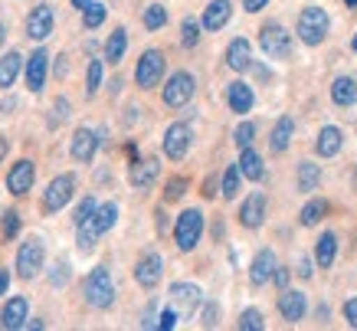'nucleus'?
Wrapping results in <instances>:
<instances>
[{
	"mask_svg": "<svg viewBox=\"0 0 357 331\" xmlns=\"http://www.w3.org/2000/svg\"><path fill=\"white\" fill-rule=\"evenodd\" d=\"M86 302L92 309H109L115 302V286H112L109 266H96L86 279Z\"/></svg>",
	"mask_w": 357,
	"mask_h": 331,
	"instance_id": "nucleus-1",
	"label": "nucleus"
},
{
	"mask_svg": "<svg viewBox=\"0 0 357 331\" xmlns=\"http://www.w3.org/2000/svg\"><path fill=\"white\" fill-rule=\"evenodd\" d=\"M328 27H331V20H328V13L321 10V7H305L302 17H298V40H302L305 46L325 43Z\"/></svg>",
	"mask_w": 357,
	"mask_h": 331,
	"instance_id": "nucleus-2",
	"label": "nucleus"
},
{
	"mask_svg": "<svg viewBox=\"0 0 357 331\" xmlns=\"http://www.w3.org/2000/svg\"><path fill=\"white\" fill-rule=\"evenodd\" d=\"M200 236H204V214H200V210H184V214L177 216V226H174L177 246H181L184 253H190V249H197Z\"/></svg>",
	"mask_w": 357,
	"mask_h": 331,
	"instance_id": "nucleus-3",
	"label": "nucleus"
},
{
	"mask_svg": "<svg viewBox=\"0 0 357 331\" xmlns=\"http://www.w3.org/2000/svg\"><path fill=\"white\" fill-rule=\"evenodd\" d=\"M259 46H262V53L272 56V59H289V56H292V36L285 33L282 23H266V27H262Z\"/></svg>",
	"mask_w": 357,
	"mask_h": 331,
	"instance_id": "nucleus-4",
	"label": "nucleus"
},
{
	"mask_svg": "<svg viewBox=\"0 0 357 331\" xmlns=\"http://www.w3.org/2000/svg\"><path fill=\"white\" fill-rule=\"evenodd\" d=\"M73 191H76V177H73V174H59V177H53L50 187H46V193H43V210L46 214H59L66 203L73 200Z\"/></svg>",
	"mask_w": 357,
	"mask_h": 331,
	"instance_id": "nucleus-5",
	"label": "nucleus"
},
{
	"mask_svg": "<svg viewBox=\"0 0 357 331\" xmlns=\"http://www.w3.org/2000/svg\"><path fill=\"white\" fill-rule=\"evenodd\" d=\"M194 98V75L190 73H174L164 86V105L167 108H184Z\"/></svg>",
	"mask_w": 357,
	"mask_h": 331,
	"instance_id": "nucleus-6",
	"label": "nucleus"
},
{
	"mask_svg": "<svg viewBox=\"0 0 357 331\" xmlns=\"http://www.w3.org/2000/svg\"><path fill=\"white\" fill-rule=\"evenodd\" d=\"M164 75V56L161 50H148V53L138 59V69H135V79H138L141 89H154Z\"/></svg>",
	"mask_w": 357,
	"mask_h": 331,
	"instance_id": "nucleus-7",
	"label": "nucleus"
},
{
	"mask_svg": "<svg viewBox=\"0 0 357 331\" xmlns=\"http://www.w3.org/2000/svg\"><path fill=\"white\" fill-rule=\"evenodd\" d=\"M43 243L40 240H26V243L20 246V253H17V272H20L23 279H33L40 269H43Z\"/></svg>",
	"mask_w": 357,
	"mask_h": 331,
	"instance_id": "nucleus-8",
	"label": "nucleus"
},
{
	"mask_svg": "<svg viewBox=\"0 0 357 331\" xmlns=\"http://www.w3.org/2000/svg\"><path fill=\"white\" fill-rule=\"evenodd\" d=\"M33 181H36V164L33 161H17L10 168V174H7V191L13 193V197H23V193L33 187Z\"/></svg>",
	"mask_w": 357,
	"mask_h": 331,
	"instance_id": "nucleus-9",
	"label": "nucleus"
},
{
	"mask_svg": "<svg viewBox=\"0 0 357 331\" xmlns=\"http://www.w3.org/2000/svg\"><path fill=\"white\" fill-rule=\"evenodd\" d=\"M190 148V128H187L184 122H174L171 128L164 131V154L171 161H181Z\"/></svg>",
	"mask_w": 357,
	"mask_h": 331,
	"instance_id": "nucleus-10",
	"label": "nucleus"
},
{
	"mask_svg": "<svg viewBox=\"0 0 357 331\" xmlns=\"http://www.w3.org/2000/svg\"><path fill=\"white\" fill-rule=\"evenodd\" d=\"M53 7L50 3H40V7H33L30 17H26V36L30 40H46L50 33H53Z\"/></svg>",
	"mask_w": 357,
	"mask_h": 331,
	"instance_id": "nucleus-11",
	"label": "nucleus"
},
{
	"mask_svg": "<svg viewBox=\"0 0 357 331\" xmlns=\"http://www.w3.org/2000/svg\"><path fill=\"white\" fill-rule=\"evenodd\" d=\"M164 276V259L158 253H148V256H141V263L135 266V279H138L141 288H154L161 282Z\"/></svg>",
	"mask_w": 357,
	"mask_h": 331,
	"instance_id": "nucleus-12",
	"label": "nucleus"
},
{
	"mask_svg": "<svg viewBox=\"0 0 357 331\" xmlns=\"http://www.w3.org/2000/svg\"><path fill=\"white\" fill-rule=\"evenodd\" d=\"M305 309H308V302H305V292H295V288H282L279 295V311L285 321H302L305 318Z\"/></svg>",
	"mask_w": 357,
	"mask_h": 331,
	"instance_id": "nucleus-13",
	"label": "nucleus"
},
{
	"mask_svg": "<svg viewBox=\"0 0 357 331\" xmlns=\"http://www.w3.org/2000/svg\"><path fill=\"white\" fill-rule=\"evenodd\" d=\"M171 302L181 315H190V311L200 305V288L190 286V282H174L171 286Z\"/></svg>",
	"mask_w": 357,
	"mask_h": 331,
	"instance_id": "nucleus-14",
	"label": "nucleus"
},
{
	"mask_svg": "<svg viewBox=\"0 0 357 331\" xmlns=\"http://www.w3.org/2000/svg\"><path fill=\"white\" fill-rule=\"evenodd\" d=\"M262 220H266V197L262 193H249L246 203L239 207V223L246 230H256V226H262Z\"/></svg>",
	"mask_w": 357,
	"mask_h": 331,
	"instance_id": "nucleus-15",
	"label": "nucleus"
},
{
	"mask_svg": "<svg viewBox=\"0 0 357 331\" xmlns=\"http://www.w3.org/2000/svg\"><path fill=\"white\" fill-rule=\"evenodd\" d=\"M46 69H50V56H46L43 50H36V53L30 56V63H26V86H30V92H43Z\"/></svg>",
	"mask_w": 357,
	"mask_h": 331,
	"instance_id": "nucleus-16",
	"label": "nucleus"
},
{
	"mask_svg": "<svg viewBox=\"0 0 357 331\" xmlns=\"http://www.w3.org/2000/svg\"><path fill=\"white\" fill-rule=\"evenodd\" d=\"M272 276H275V256H272V249H259L256 259H252V269H249V282L266 286Z\"/></svg>",
	"mask_w": 357,
	"mask_h": 331,
	"instance_id": "nucleus-17",
	"label": "nucleus"
},
{
	"mask_svg": "<svg viewBox=\"0 0 357 331\" xmlns=\"http://www.w3.org/2000/svg\"><path fill=\"white\" fill-rule=\"evenodd\" d=\"M98 148V135L96 131H89V128H79L76 135H73V158L79 161V164H89L92 161V154H96Z\"/></svg>",
	"mask_w": 357,
	"mask_h": 331,
	"instance_id": "nucleus-18",
	"label": "nucleus"
},
{
	"mask_svg": "<svg viewBox=\"0 0 357 331\" xmlns=\"http://www.w3.org/2000/svg\"><path fill=\"white\" fill-rule=\"evenodd\" d=\"M158 174H161V164H158V158L138 161V164L131 168V187H138V191H148V187L158 181Z\"/></svg>",
	"mask_w": 357,
	"mask_h": 331,
	"instance_id": "nucleus-19",
	"label": "nucleus"
},
{
	"mask_svg": "<svg viewBox=\"0 0 357 331\" xmlns=\"http://www.w3.org/2000/svg\"><path fill=\"white\" fill-rule=\"evenodd\" d=\"M26 309H30L26 299H23V295H13V299L3 305L0 325H3V328H23V325H26Z\"/></svg>",
	"mask_w": 357,
	"mask_h": 331,
	"instance_id": "nucleus-20",
	"label": "nucleus"
},
{
	"mask_svg": "<svg viewBox=\"0 0 357 331\" xmlns=\"http://www.w3.org/2000/svg\"><path fill=\"white\" fill-rule=\"evenodd\" d=\"M249 63H252V46H249V40H233V43L227 46V66L229 69H236V73H243V69H249Z\"/></svg>",
	"mask_w": 357,
	"mask_h": 331,
	"instance_id": "nucleus-21",
	"label": "nucleus"
},
{
	"mask_svg": "<svg viewBox=\"0 0 357 331\" xmlns=\"http://www.w3.org/2000/svg\"><path fill=\"white\" fill-rule=\"evenodd\" d=\"M229 17H233V3L229 0H213L204 13V27L206 30H223L229 23Z\"/></svg>",
	"mask_w": 357,
	"mask_h": 331,
	"instance_id": "nucleus-22",
	"label": "nucleus"
},
{
	"mask_svg": "<svg viewBox=\"0 0 357 331\" xmlns=\"http://www.w3.org/2000/svg\"><path fill=\"white\" fill-rule=\"evenodd\" d=\"M229 108L236 112V115H246L249 108H252V102H256V96H252V89L246 86V82H229Z\"/></svg>",
	"mask_w": 357,
	"mask_h": 331,
	"instance_id": "nucleus-23",
	"label": "nucleus"
},
{
	"mask_svg": "<svg viewBox=\"0 0 357 331\" xmlns=\"http://www.w3.org/2000/svg\"><path fill=\"white\" fill-rule=\"evenodd\" d=\"M331 98H335V105L351 108L357 102V82L351 79V75H341V79H335V86H331Z\"/></svg>",
	"mask_w": 357,
	"mask_h": 331,
	"instance_id": "nucleus-24",
	"label": "nucleus"
},
{
	"mask_svg": "<svg viewBox=\"0 0 357 331\" xmlns=\"http://www.w3.org/2000/svg\"><path fill=\"white\" fill-rule=\"evenodd\" d=\"M341 128H335V125H328V128H321V135H318V141H314V151L321 154V158H335L337 151H341Z\"/></svg>",
	"mask_w": 357,
	"mask_h": 331,
	"instance_id": "nucleus-25",
	"label": "nucleus"
},
{
	"mask_svg": "<svg viewBox=\"0 0 357 331\" xmlns=\"http://www.w3.org/2000/svg\"><path fill=\"white\" fill-rule=\"evenodd\" d=\"M292 131H295V122H292L289 115H282L279 122H275V128H272L269 148L275 151V154H282V151L289 148V141H292Z\"/></svg>",
	"mask_w": 357,
	"mask_h": 331,
	"instance_id": "nucleus-26",
	"label": "nucleus"
},
{
	"mask_svg": "<svg viewBox=\"0 0 357 331\" xmlns=\"http://www.w3.org/2000/svg\"><path fill=\"white\" fill-rule=\"evenodd\" d=\"M335 253H337V236L335 233H325L321 240H318V246H314V263H318L321 269H331Z\"/></svg>",
	"mask_w": 357,
	"mask_h": 331,
	"instance_id": "nucleus-27",
	"label": "nucleus"
},
{
	"mask_svg": "<svg viewBox=\"0 0 357 331\" xmlns=\"http://www.w3.org/2000/svg\"><path fill=\"white\" fill-rule=\"evenodd\" d=\"M239 171H243V177H249V181H262V158L256 154L252 148H243V154H239Z\"/></svg>",
	"mask_w": 357,
	"mask_h": 331,
	"instance_id": "nucleus-28",
	"label": "nucleus"
},
{
	"mask_svg": "<svg viewBox=\"0 0 357 331\" xmlns=\"http://www.w3.org/2000/svg\"><path fill=\"white\" fill-rule=\"evenodd\" d=\"M318 181H321L318 164H312V161H302V164H298V191H302V193H312L314 187H318Z\"/></svg>",
	"mask_w": 357,
	"mask_h": 331,
	"instance_id": "nucleus-29",
	"label": "nucleus"
},
{
	"mask_svg": "<svg viewBox=\"0 0 357 331\" xmlns=\"http://www.w3.org/2000/svg\"><path fill=\"white\" fill-rule=\"evenodd\" d=\"M20 53H7L3 59H0V89H10L13 79H17V73H20Z\"/></svg>",
	"mask_w": 357,
	"mask_h": 331,
	"instance_id": "nucleus-30",
	"label": "nucleus"
},
{
	"mask_svg": "<svg viewBox=\"0 0 357 331\" xmlns=\"http://www.w3.org/2000/svg\"><path fill=\"white\" fill-rule=\"evenodd\" d=\"M125 46H128V33L119 27V30L109 36V43H105V59H109V63H121V56H125Z\"/></svg>",
	"mask_w": 357,
	"mask_h": 331,
	"instance_id": "nucleus-31",
	"label": "nucleus"
},
{
	"mask_svg": "<svg viewBox=\"0 0 357 331\" xmlns=\"http://www.w3.org/2000/svg\"><path fill=\"white\" fill-rule=\"evenodd\" d=\"M115 220H119V207L115 203H102L96 210V226H98V233H109L112 226H115Z\"/></svg>",
	"mask_w": 357,
	"mask_h": 331,
	"instance_id": "nucleus-32",
	"label": "nucleus"
},
{
	"mask_svg": "<svg viewBox=\"0 0 357 331\" xmlns=\"http://www.w3.org/2000/svg\"><path fill=\"white\" fill-rule=\"evenodd\" d=\"M328 214V200H308L302 207V226H314Z\"/></svg>",
	"mask_w": 357,
	"mask_h": 331,
	"instance_id": "nucleus-33",
	"label": "nucleus"
},
{
	"mask_svg": "<svg viewBox=\"0 0 357 331\" xmlns=\"http://www.w3.org/2000/svg\"><path fill=\"white\" fill-rule=\"evenodd\" d=\"M239 177H243V171H239V164L227 168V174H223V197H227V200H233V197L239 193Z\"/></svg>",
	"mask_w": 357,
	"mask_h": 331,
	"instance_id": "nucleus-34",
	"label": "nucleus"
},
{
	"mask_svg": "<svg viewBox=\"0 0 357 331\" xmlns=\"http://www.w3.org/2000/svg\"><path fill=\"white\" fill-rule=\"evenodd\" d=\"M98 86H102V59H92L86 73V96L92 98L98 92Z\"/></svg>",
	"mask_w": 357,
	"mask_h": 331,
	"instance_id": "nucleus-35",
	"label": "nucleus"
},
{
	"mask_svg": "<svg viewBox=\"0 0 357 331\" xmlns=\"http://www.w3.org/2000/svg\"><path fill=\"white\" fill-rule=\"evenodd\" d=\"M164 23H167V10H164L161 3H151V7L144 10V27H148V30H161Z\"/></svg>",
	"mask_w": 357,
	"mask_h": 331,
	"instance_id": "nucleus-36",
	"label": "nucleus"
},
{
	"mask_svg": "<svg viewBox=\"0 0 357 331\" xmlns=\"http://www.w3.org/2000/svg\"><path fill=\"white\" fill-rule=\"evenodd\" d=\"M239 328L243 331H262L266 328V321H262V315L256 309H246L243 315H239Z\"/></svg>",
	"mask_w": 357,
	"mask_h": 331,
	"instance_id": "nucleus-37",
	"label": "nucleus"
},
{
	"mask_svg": "<svg viewBox=\"0 0 357 331\" xmlns=\"http://www.w3.org/2000/svg\"><path fill=\"white\" fill-rule=\"evenodd\" d=\"M82 20H86L89 30L102 27V20H105V7H102V3H89L86 10H82Z\"/></svg>",
	"mask_w": 357,
	"mask_h": 331,
	"instance_id": "nucleus-38",
	"label": "nucleus"
},
{
	"mask_svg": "<svg viewBox=\"0 0 357 331\" xmlns=\"http://www.w3.org/2000/svg\"><path fill=\"white\" fill-rule=\"evenodd\" d=\"M197 40H200V23H197V20H184V27H181V43L190 50V46H197Z\"/></svg>",
	"mask_w": 357,
	"mask_h": 331,
	"instance_id": "nucleus-39",
	"label": "nucleus"
},
{
	"mask_svg": "<svg viewBox=\"0 0 357 331\" xmlns=\"http://www.w3.org/2000/svg\"><path fill=\"white\" fill-rule=\"evenodd\" d=\"M0 230H3V236L10 240V236H17L20 233V214L17 210H7L3 214V220H0Z\"/></svg>",
	"mask_w": 357,
	"mask_h": 331,
	"instance_id": "nucleus-40",
	"label": "nucleus"
},
{
	"mask_svg": "<svg viewBox=\"0 0 357 331\" xmlns=\"http://www.w3.org/2000/svg\"><path fill=\"white\" fill-rule=\"evenodd\" d=\"M252 138H256V125H252V122H243V125L236 128V135H233V141H236L239 148H249Z\"/></svg>",
	"mask_w": 357,
	"mask_h": 331,
	"instance_id": "nucleus-41",
	"label": "nucleus"
},
{
	"mask_svg": "<svg viewBox=\"0 0 357 331\" xmlns=\"http://www.w3.org/2000/svg\"><path fill=\"white\" fill-rule=\"evenodd\" d=\"M184 191H187V181H184V177H174V181H167V191H164V200H167V203L181 200V197H184Z\"/></svg>",
	"mask_w": 357,
	"mask_h": 331,
	"instance_id": "nucleus-42",
	"label": "nucleus"
},
{
	"mask_svg": "<svg viewBox=\"0 0 357 331\" xmlns=\"http://www.w3.org/2000/svg\"><path fill=\"white\" fill-rule=\"evenodd\" d=\"M96 200H92V197H82V203H79L76 207V226L79 223H86V220H92V216H96Z\"/></svg>",
	"mask_w": 357,
	"mask_h": 331,
	"instance_id": "nucleus-43",
	"label": "nucleus"
},
{
	"mask_svg": "<svg viewBox=\"0 0 357 331\" xmlns=\"http://www.w3.org/2000/svg\"><path fill=\"white\" fill-rule=\"evenodd\" d=\"M174 325H177V309H164V311H161V318H158V325H154V328L171 331Z\"/></svg>",
	"mask_w": 357,
	"mask_h": 331,
	"instance_id": "nucleus-44",
	"label": "nucleus"
},
{
	"mask_svg": "<svg viewBox=\"0 0 357 331\" xmlns=\"http://www.w3.org/2000/svg\"><path fill=\"white\" fill-rule=\"evenodd\" d=\"M344 318L351 328H357V299H347L344 302Z\"/></svg>",
	"mask_w": 357,
	"mask_h": 331,
	"instance_id": "nucleus-45",
	"label": "nucleus"
},
{
	"mask_svg": "<svg viewBox=\"0 0 357 331\" xmlns=\"http://www.w3.org/2000/svg\"><path fill=\"white\" fill-rule=\"evenodd\" d=\"M204 325H206V328H213V325H217V305H206V311H204Z\"/></svg>",
	"mask_w": 357,
	"mask_h": 331,
	"instance_id": "nucleus-46",
	"label": "nucleus"
},
{
	"mask_svg": "<svg viewBox=\"0 0 357 331\" xmlns=\"http://www.w3.org/2000/svg\"><path fill=\"white\" fill-rule=\"evenodd\" d=\"M266 3H269V0H243V7H246L249 13H259Z\"/></svg>",
	"mask_w": 357,
	"mask_h": 331,
	"instance_id": "nucleus-47",
	"label": "nucleus"
},
{
	"mask_svg": "<svg viewBox=\"0 0 357 331\" xmlns=\"http://www.w3.org/2000/svg\"><path fill=\"white\" fill-rule=\"evenodd\" d=\"M275 286H279V288H285V286H289V269L275 266Z\"/></svg>",
	"mask_w": 357,
	"mask_h": 331,
	"instance_id": "nucleus-48",
	"label": "nucleus"
},
{
	"mask_svg": "<svg viewBox=\"0 0 357 331\" xmlns=\"http://www.w3.org/2000/svg\"><path fill=\"white\" fill-rule=\"evenodd\" d=\"M7 288H10V272L0 266V299H3V292H7Z\"/></svg>",
	"mask_w": 357,
	"mask_h": 331,
	"instance_id": "nucleus-49",
	"label": "nucleus"
},
{
	"mask_svg": "<svg viewBox=\"0 0 357 331\" xmlns=\"http://www.w3.org/2000/svg\"><path fill=\"white\" fill-rule=\"evenodd\" d=\"M298 276L312 279V259H302V263H298Z\"/></svg>",
	"mask_w": 357,
	"mask_h": 331,
	"instance_id": "nucleus-50",
	"label": "nucleus"
},
{
	"mask_svg": "<svg viewBox=\"0 0 357 331\" xmlns=\"http://www.w3.org/2000/svg\"><path fill=\"white\" fill-rule=\"evenodd\" d=\"M158 230H161V233H164V230H167V216H164L161 210H158Z\"/></svg>",
	"mask_w": 357,
	"mask_h": 331,
	"instance_id": "nucleus-51",
	"label": "nucleus"
},
{
	"mask_svg": "<svg viewBox=\"0 0 357 331\" xmlns=\"http://www.w3.org/2000/svg\"><path fill=\"white\" fill-rule=\"evenodd\" d=\"M89 3H92V0H73V7H76V10H86Z\"/></svg>",
	"mask_w": 357,
	"mask_h": 331,
	"instance_id": "nucleus-52",
	"label": "nucleus"
},
{
	"mask_svg": "<svg viewBox=\"0 0 357 331\" xmlns=\"http://www.w3.org/2000/svg\"><path fill=\"white\" fill-rule=\"evenodd\" d=\"M7 148H10V145H7V141H3V138H0V161H3V158H7Z\"/></svg>",
	"mask_w": 357,
	"mask_h": 331,
	"instance_id": "nucleus-53",
	"label": "nucleus"
},
{
	"mask_svg": "<svg viewBox=\"0 0 357 331\" xmlns=\"http://www.w3.org/2000/svg\"><path fill=\"white\" fill-rule=\"evenodd\" d=\"M3 36H7V27L0 23V46H3Z\"/></svg>",
	"mask_w": 357,
	"mask_h": 331,
	"instance_id": "nucleus-54",
	"label": "nucleus"
},
{
	"mask_svg": "<svg viewBox=\"0 0 357 331\" xmlns=\"http://www.w3.org/2000/svg\"><path fill=\"white\" fill-rule=\"evenodd\" d=\"M344 3H347V7H357V0H344Z\"/></svg>",
	"mask_w": 357,
	"mask_h": 331,
	"instance_id": "nucleus-55",
	"label": "nucleus"
},
{
	"mask_svg": "<svg viewBox=\"0 0 357 331\" xmlns=\"http://www.w3.org/2000/svg\"><path fill=\"white\" fill-rule=\"evenodd\" d=\"M354 187H357V168H354Z\"/></svg>",
	"mask_w": 357,
	"mask_h": 331,
	"instance_id": "nucleus-56",
	"label": "nucleus"
},
{
	"mask_svg": "<svg viewBox=\"0 0 357 331\" xmlns=\"http://www.w3.org/2000/svg\"><path fill=\"white\" fill-rule=\"evenodd\" d=\"M354 53H357V36H354Z\"/></svg>",
	"mask_w": 357,
	"mask_h": 331,
	"instance_id": "nucleus-57",
	"label": "nucleus"
}]
</instances>
